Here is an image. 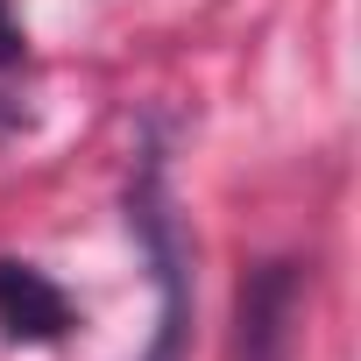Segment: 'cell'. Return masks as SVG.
I'll list each match as a JSON object with an SVG mask.
<instances>
[{
  "instance_id": "cell-1",
  "label": "cell",
  "mask_w": 361,
  "mask_h": 361,
  "mask_svg": "<svg viewBox=\"0 0 361 361\" xmlns=\"http://www.w3.org/2000/svg\"><path fill=\"white\" fill-rule=\"evenodd\" d=\"M290 319H298V269L290 262H262L241 283L234 361H290Z\"/></svg>"
},
{
  "instance_id": "cell-4",
  "label": "cell",
  "mask_w": 361,
  "mask_h": 361,
  "mask_svg": "<svg viewBox=\"0 0 361 361\" xmlns=\"http://www.w3.org/2000/svg\"><path fill=\"white\" fill-rule=\"evenodd\" d=\"M22 121H29V114H22V106H15V99H0V142H8V135H15V128H22Z\"/></svg>"
},
{
  "instance_id": "cell-2",
  "label": "cell",
  "mask_w": 361,
  "mask_h": 361,
  "mask_svg": "<svg viewBox=\"0 0 361 361\" xmlns=\"http://www.w3.org/2000/svg\"><path fill=\"white\" fill-rule=\"evenodd\" d=\"M78 326L71 298L36 269V262H0V333L8 340H29V347H50Z\"/></svg>"
},
{
  "instance_id": "cell-3",
  "label": "cell",
  "mask_w": 361,
  "mask_h": 361,
  "mask_svg": "<svg viewBox=\"0 0 361 361\" xmlns=\"http://www.w3.org/2000/svg\"><path fill=\"white\" fill-rule=\"evenodd\" d=\"M22 50H29V43H22V29H15V15H8V0H0V71H15Z\"/></svg>"
}]
</instances>
